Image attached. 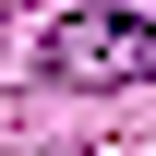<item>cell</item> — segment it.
<instances>
[{"label":"cell","mask_w":156,"mask_h":156,"mask_svg":"<svg viewBox=\"0 0 156 156\" xmlns=\"http://www.w3.org/2000/svg\"><path fill=\"white\" fill-rule=\"evenodd\" d=\"M144 24H156V0H144Z\"/></svg>","instance_id":"obj_2"},{"label":"cell","mask_w":156,"mask_h":156,"mask_svg":"<svg viewBox=\"0 0 156 156\" xmlns=\"http://www.w3.org/2000/svg\"><path fill=\"white\" fill-rule=\"evenodd\" d=\"M144 60H156V24L144 12H72L48 36V72L60 84H120V72H144Z\"/></svg>","instance_id":"obj_1"}]
</instances>
